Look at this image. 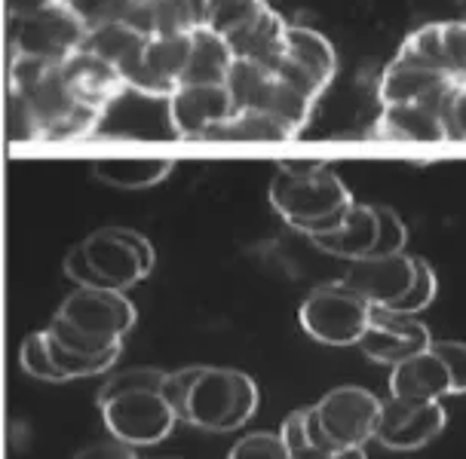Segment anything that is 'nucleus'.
I'll return each instance as SVG.
<instances>
[{"label":"nucleus","mask_w":466,"mask_h":459,"mask_svg":"<svg viewBox=\"0 0 466 459\" xmlns=\"http://www.w3.org/2000/svg\"><path fill=\"white\" fill-rule=\"evenodd\" d=\"M199 374H203V367H181V371H169L163 380V398L169 402V407L175 411L178 420L187 423V402H190V392H194Z\"/></svg>","instance_id":"obj_34"},{"label":"nucleus","mask_w":466,"mask_h":459,"mask_svg":"<svg viewBox=\"0 0 466 459\" xmlns=\"http://www.w3.org/2000/svg\"><path fill=\"white\" fill-rule=\"evenodd\" d=\"M175 169L172 160H98L93 163L96 178L120 190H145L169 178Z\"/></svg>","instance_id":"obj_24"},{"label":"nucleus","mask_w":466,"mask_h":459,"mask_svg":"<svg viewBox=\"0 0 466 459\" xmlns=\"http://www.w3.org/2000/svg\"><path fill=\"white\" fill-rule=\"evenodd\" d=\"M58 0H6V19L10 22H19V19H28V15H37L56 6Z\"/></svg>","instance_id":"obj_45"},{"label":"nucleus","mask_w":466,"mask_h":459,"mask_svg":"<svg viewBox=\"0 0 466 459\" xmlns=\"http://www.w3.org/2000/svg\"><path fill=\"white\" fill-rule=\"evenodd\" d=\"M228 459H291V454L279 432L277 435L273 432H252V435L239 438L233 444Z\"/></svg>","instance_id":"obj_32"},{"label":"nucleus","mask_w":466,"mask_h":459,"mask_svg":"<svg viewBox=\"0 0 466 459\" xmlns=\"http://www.w3.org/2000/svg\"><path fill=\"white\" fill-rule=\"evenodd\" d=\"M273 74H277V77H279L282 83H289L291 89H298V92H301V95L310 98V102H319L322 92L329 89L326 83H322L319 77H313L310 71L301 68V65H298V62H291L289 55L282 58V62L277 65V71H273Z\"/></svg>","instance_id":"obj_40"},{"label":"nucleus","mask_w":466,"mask_h":459,"mask_svg":"<svg viewBox=\"0 0 466 459\" xmlns=\"http://www.w3.org/2000/svg\"><path fill=\"white\" fill-rule=\"evenodd\" d=\"M286 31L289 22L273 6H268L261 19L248 25L246 31H239V35H233L228 44L237 58H248V62L277 71V65L286 58Z\"/></svg>","instance_id":"obj_19"},{"label":"nucleus","mask_w":466,"mask_h":459,"mask_svg":"<svg viewBox=\"0 0 466 459\" xmlns=\"http://www.w3.org/2000/svg\"><path fill=\"white\" fill-rule=\"evenodd\" d=\"M89 28L65 4L10 22V55L40 58L49 65H62L86 44Z\"/></svg>","instance_id":"obj_6"},{"label":"nucleus","mask_w":466,"mask_h":459,"mask_svg":"<svg viewBox=\"0 0 466 459\" xmlns=\"http://www.w3.org/2000/svg\"><path fill=\"white\" fill-rule=\"evenodd\" d=\"M190 37H194V49H190L181 86H228L233 62H237L228 37L215 35L209 28H197Z\"/></svg>","instance_id":"obj_20"},{"label":"nucleus","mask_w":466,"mask_h":459,"mask_svg":"<svg viewBox=\"0 0 466 459\" xmlns=\"http://www.w3.org/2000/svg\"><path fill=\"white\" fill-rule=\"evenodd\" d=\"M56 315L83 334L107 340V344H123V337L138 319L136 304L127 297V291L111 288H77L65 297Z\"/></svg>","instance_id":"obj_9"},{"label":"nucleus","mask_w":466,"mask_h":459,"mask_svg":"<svg viewBox=\"0 0 466 459\" xmlns=\"http://www.w3.org/2000/svg\"><path fill=\"white\" fill-rule=\"evenodd\" d=\"M439 116L448 141H466V83H454L445 92L442 105H439Z\"/></svg>","instance_id":"obj_36"},{"label":"nucleus","mask_w":466,"mask_h":459,"mask_svg":"<svg viewBox=\"0 0 466 459\" xmlns=\"http://www.w3.org/2000/svg\"><path fill=\"white\" fill-rule=\"evenodd\" d=\"M436 288H439L436 270L430 266V261H423V257H414L411 291H408V294L393 306V313H399V315H418V313H423L432 304V297H436Z\"/></svg>","instance_id":"obj_31"},{"label":"nucleus","mask_w":466,"mask_h":459,"mask_svg":"<svg viewBox=\"0 0 466 459\" xmlns=\"http://www.w3.org/2000/svg\"><path fill=\"white\" fill-rule=\"evenodd\" d=\"M451 77L427 68L418 58H411L408 53L399 49L393 62L387 65L378 83V98L380 105H411V102H427L430 95H436L439 89L451 86Z\"/></svg>","instance_id":"obj_15"},{"label":"nucleus","mask_w":466,"mask_h":459,"mask_svg":"<svg viewBox=\"0 0 466 459\" xmlns=\"http://www.w3.org/2000/svg\"><path fill=\"white\" fill-rule=\"evenodd\" d=\"M6 126H10V138L15 145H25V141H44V135H40V123H37L35 111H31V105L13 89H10V120H6Z\"/></svg>","instance_id":"obj_37"},{"label":"nucleus","mask_w":466,"mask_h":459,"mask_svg":"<svg viewBox=\"0 0 466 459\" xmlns=\"http://www.w3.org/2000/svg\"><path fill=\"white\" fill-rule=\"evenodd\" d=\"M414 282V257L411 254H390V257H362L350 261L347 273L340 275V285L360 294L371 306H393L411 291Z\"/></svg>","instance_id":"obj_11"},{"label":"nucleus","mask_w":466,"mask_h":459,"mask_svg":"<svg viewBox=\"0 0 466 459\" xmlns=\"http://www.w3.org/2000/svg\"><path fill=\"white\" fill-rule=\"evenodd\" d=\"M432 353L442 358L448 374H451V395H463L466 392V344H461V340H432Z\"/></svg>","instance_id":"obj_39"},{"label":"nucleus","mask_w":466,"mask_h":459,"mask_svg":"<svg viewBox=\"0 0 466 459\" xmlns=\"http://www.w3.org/2000/svg\"><path fill=\"white\" fill-rule=\"evenodd\" d=\"M445 58L454 83H466V22H442Z\"/></svg>","instance_id":"obj_38"},{"label":"nucleus","mask_w":466,"mask_h":459,"mask_svg":"<svg viewBox=\"0 0 466 459\" xmlns=\"http://www.w3.org/2000/svg\"><path fill=\"white\" fill-rule=\"evenodd\" d=\"M270 203L289 227L313 239L338 230L356 199L329 163L282 160L270 181Z\"/></svg>","instance_id":"obj_1"},{"label":"nucleus","mask_w":466,"mask_h":459,"mask_svg":"<svg viewBox=\"0 0 466 459\" xmlns=\"http://www.w3.org/2000/svg\"><path fill=\"white\" fill-rule=\"evenodd\" d=\"M313 107H316V102H310L307 95H301L298 89H291L289 83H282L277 77L273 80V89H270V98H268V105H264V111H268L273 120L295 138L298 132H304V126L310 123Z\"/></svg>","instance_id":"obj_26"},{"label":"nucleus","mask_w":466,"mask_h":459,"mask_svg":"<svg viewBox=\"0 0 466 459\" xmlns=\"http://www.w3.org/2000/svg\"><path fill=\"white\" fill-rule=\"evenodd\" d=\"M10 89L19 92L31 105L44 141L83 138L102 120V111H93L71 95L68 83L62 77V65L10 55Z\"/></svg>","instance_id":"obj_2"},{"label":"nucleus","mask_w":466,"mask_h":459,"mask_svg":"<svg viewBox=\"0 0 466 459\" xmlns=\"http://www.w3.org/2000/svg\"><path fill=\"white\" fill-rule=\"evenodd\" d=\"M74 459H138V456H136V447L111 438V441H96V444L83 447Z\"/></svg>","instance_id":"obj_44"},{"label":"nucleus","mask_w":466,"mask_h":459,"mask_svg":"<svg viewBox=\"0 0 466 459\" xmlns=\"http://www.w3.org/2000/svg\"><path fill=\"white\" fill-rule=\"evenodd\" d=\"M258 411V383L233 367H203L187 402V423L206 432H237Z\"/></svg>","instance_id":"obj_3"},{"label":"nucleus","mask_w":466,"mask_h":459,"mask_svg":"<svg viewBox=\"0 0 466 459\" xmlns=\"http://www.w3.org/2000/svg\"><path fill=\"white\" fill-rule=\"evenodd\" d=\"M83 49H89L93 55L105 58L107 65H114V68L123 74V80H127L132 71H138L141 65H145L147 37L136 35V31L123 22H105L89 31Z\"/></svg>","instance_id":"obj_21"},{"label":"nucleus","mask_w":466,"mask_h":459,"mask_svg":"<svg viewBox=\"0 0 466 459\" xmlns=\"http://www.w3.org/2000/svg\"><path fill=\"white\" fill-rule=\"evenodd\" d=\"M123 25H129L136 35L141 37H157V0H132L127 15H123Z\"/></svg>","instance_id":"obj_43"},{"label":"nucleus","mask_w":466,"mask_h":459,"mask_svg":"<svg viewBox=\"0 0 466 459\" xmlns=\"http://www.w3.org/2000/svg\"><path fill=\"white\" fill-rule=\"evenodd\" d=\"M313 245L326 254L344 257V261H362L374 254L378 245V205L356 203L350 208L347 221L326 236H313Z\"/></svg>","instance_id":"obj_18"},{"label":"nucleus","mask_w":466,"mask_h":459,"mask_svg":"<svg viewBox=\"0 0 466 459\" xmlns=\"http://www.w3.org/2000/svg\"><path fill=\"white\" fill-rule=\"evenodd\" d=\"M169 126L175 135L203 141L206 132L233 116V98L228 86H178L166 98Z\"/></svg>","instance_id":"obj_13"},{"label":"nucleus","mask_w":466,"mask_h":459,"mask_svg":"<svg viewBox=\"0 0 466 459\" xmlns=\"http://www.w3.org/2000/svg\"><path fill=\"white\" fill-rule=\"evenodd\" d=\"M89 264L111 291H127L154 270V245L138 230L102 227L80 242Z\"/></svg>","instance_id":"obj_5"},{"label":"nucleus","mask_w":466,"mask_h":459,"mask_svg":"<svg viewBox=\"0 0 466 459\" xmlns=\"http://www.w3.org/2000/svg\"><path fill=\"white\" fill-rule=\"evenodd\" d=\"M402 53H408L411 58H418V62H423L427 68L445 74V77H451V71H448V58H445L442 22L423 25V28L411 31V35L405 37V44H402Z\"/></svg>","instance_id":"obj_28"},{"label":"nucleus","mask_w":466,"mask_h":459,"mask_svg":"<svg viewBox=\"0 0 466 459\" xmlns=\"http://www.w3.org/2000/svg\"><path fill=\"white\" fill-rule=\"evenodd\" d=\"M322 459H369V456H365L362 447H347V450H331Z\"/></svg>","instance_id":"obj_47"},{"label":"nucleus","mask_w":466,"mask_h":459,"mask_svg":"<svg viewBox=\"0 0 466 459\" xmlns=\"http://www.w3.org/2000/svg\"><path fill=\"white\" fill-rule=\"evenodd\" d=\"M286 129L268 111H239L228 123H218L206 132L203 141H286Z\"/></svg>","instance_id":"obj_25"},{"label":"nucleus","mask_w":466,"mask_h":459,"mask_svg":"<svg viewBox=\"0 0 466 459\" xmlns=\"http://www.w3.org/2000/svg\"><path fill=\"white\" fill-rule=\"evenodd\" d=\"M163 380H166V371H160V367H127V371L114 374V377L105 383L102 392H98V404L111 402L116 395H127V392H147V389L160 392Z\"/></svg>","instance_id":"obj_30"},{"label":"nucleus","mask_w":466,"mask_h":459,"mask_svg":"<svg viewBox=\"0 0 466 459\" xmlns=\"http://www.w3.org/2000/svg\"><path fill=\"white\" fill-rule=\"evenodd\" d=\"M442 395H451V374L432 349L396 364L390 374V398L430 404Z\"/></svg>","instance_id":"obj_16"},{"label":"nucleus","mask_w":466,"mask_h":459,"mask_svg":"<svg viewBox=\"0 0 466 459\" xmlns=\"http://www.w3.org/2000/svg\"><path fill=\"white\" fill-rule=\"evenodd\" d=\"M62 77L68 83L71 95L80 105L93 107V111H107V105L116 102L129 86L123 80V74L107 65L105 58L93 55L89 49H77L71 58L62 62Z\"/></svg>","instance_id":"obj_14"},{"label":"nucleus","mask_w":466,"mask_h":459,"mask_svg":"<svg viewBox=\"0 0 466 459\" xmlns=\"http://www.w3.org/2000/svg\"><path fill=\"white\" fill-rule=\"evenodd\" d=\"M286 55L291 58V62L301 65V68L310 71L313 77H319L326 86L335 80V71H338L335 46H331L329 37L319 35V31L307 28V25H289Z\"/></svg>","instance_id":"obj_22"},{"label":"nucleus","mask_w":466,"mask_h":459,"mask_svg":"<svg viewBox=\"0 0 466 459\" xmlns=\"http://www.w3.org/2000/svg\"><path fill=\"white\" fill-rule=\"evenodd\" d=\"M19 364L28 377L44 380V383H65V374L58 371L53 362V353H49V337L46 331L28 334L19 346Z\"/></svg>","instance_id":"obj_29"},{"label":"nucleus","mask_w":466,"mask_h":459,"mask_svg":"<svg viewBox=\"0 0 466 459\" xmlns=\"http://www.w3.org/2000/svg\"><path fill=\"white\" fill-rule=\"evenodd\" d=\"M371 310L374 306L365 304L360 294H353L340 282H331L307 294L298 322L316 344L360 346L365 331L371 328Z\"/></svg>","instance_id":"obj_4"},{"label":"nucleus","mask_w":466,"mask_h":459,"mask_svg":"<svg viewBox=\"0 0 466 459\" xmlns=\"http://www.w3.org/2000/svg\"><path fill=\"white\" fill-rule=\"evenodd\" d=\"M374 135L387 141H411V145H436V141H448L442 116L436 107L411 102V105H390L380 111L378 123H374Z\"/></svg>","instance_id":"obj_17"},{"label":"nucleus","mask_w":466,"mask_h":459,"mask_svg":"<svg viewBox=\"0 0 466 459\" xmlns=\"http://www.w3.org/2000/svg\"><path fill=\"white\" fill-rule=\"evenodd\" d=\"M360 349L378 364H402L408 358L432 349V334L414 315H399L387 306L371 310V328L365 331Z\"/></svg>","instance_id":"obj_10"},{"label":"nucleus","mask_w":466,"mask_h":459,"mask_svg":"<svg viewBox=\"0 0 466 459\" xmlns=\"http://www.w3.org/2000/svg\"><path fill=\"white\" fill-rule=\"evenodd\" d=\"M273 80L277 74L258 62H248V58H237L233 62V71L228 77V92L233 98V114L239 111H264L273 89Z\"/></svg>","instance_id":"obj_23"},{"label":"nucleus","mask_w":466,"mask_h":459,"mask_svg":"<svg viewBox=\"0 0 466 459\" xmlns=\"http://www.w3.org/2000/svg\"><path fill=\"white\" fill-rule=\"evenodd\" d=\"M268 6V0H212L206 28L230 40L233 35H239V31H246L248 25L261 19Z\"/></svg>","instance_id":"obj_27"},{"label":"nucleus","mask_w":466,"mask_h":459,"mask_svg":"<svg viewBox=\"0 0 466 459\" xmlns=\"http://www.w3.org/2000/svg\"><path fill=\"white\" fill-rule=\"evenodd\" d=\"M65 273H68V279L77 288H105V282L98 279V273L93 270V264H89L80 242L74 248H68V254H65Z\"/></svg>","instance_id":"obj_42"},{"label":"nucleus","mask_w":466,"mask_h":459,"mask_svg":"<svg viewBox=\"0 0 466 459\" xmlns=\"http://www.w3.org/2000/svg\"><path fill=\"white\" fill-rule=\"evenodd\" d=\"M408 227L390 205H378V245H374V257L405 254Z\"/></svg>","instance_id":"obj_33"},{"label":"nucleus","mask_w":466,"mask_h":459,"mask_svg":"<svg viewBox=\"0 0 466 459\" xmlns=\"http://www.w3.org/2000/svg\"><path fill=\"white\" fill-rule=\"evenodd\" d=\"M58 4L68 6V10L93 31L105 22H116V4H120V0H58Z\"/></svg>","instance_id":"obj_41"},{"label":"nucleus","mask_w":466,"mask_h":459,"mask_svg":"<svg viewBox=\"0 0 466 459\" xmlns=\"http://www.w3.org/2000/svg\"><path fill=\"white\" fill-rule=\"evenodd\" d=\"M157 37H172V35H194L197 22L190 13L187 0H157Z\"/></svg>","instance_id":"obj_35"},{"label":"nucleus","mask_w":466,"mask_h":459,"mask_svg":"<svg viewBox=\"0 0 466 459\" xmlns=\"http://www.w3.org/2000/svg\"><path fill=\"white\" fill-rule=\"evenodd\" d=\"M187 6H190V13H194L197 28H206V19H209L212 0H187Z\"/></svg>","instance_id":"obj_46"},{"label":"nucleus","mask_w":466,"mask_h":459,"mask_svg":"<svg viewBox=\"0 0 466 459\" xmlns=\"http://www.w3.org/2000/svg\"><path fill=\"white\" fill-rule=\"evenodd\" d=\"M445 425L448 414L439 402L418 404L402 402V398H387L374 441H380L387 450H418L430 444L436 435H442Z\"/></svg>","instance_id":"obj_12"},{"label":"nucleus","mask_w":466,"mask_h":459,"mask_svg":"<svg viewBox=\"0 0 466 459\" xmlns=\"http://www.w3.org/2000/svg\"><path fill=\"white\" fill-rule=\"evenodd\" d=\"M102 407V420L107 432L129 447H147L160 444L175 425V411L163 398V392H127L111 402L98 404Z\"/></svg>","instance_id":"obj_8"},{"label":"nucleus","mask_w":466,"mask_h":459,"mask_svg":"<svg viewBox=\"0 0 466 459\" xmlns=\"http://www.w3.org/2000/svg\"><path fill=\"white\" fill-rule=\"evenodd\" d=\"M319 429L338 450L362 447L378 435L384 402L362 386H338L313 404Z\"/></svg>","instance_id":"obj_7"}]
</instances>
